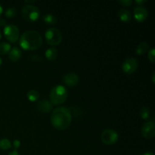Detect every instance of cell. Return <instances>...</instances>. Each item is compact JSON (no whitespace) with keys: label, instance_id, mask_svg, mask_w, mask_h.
Returning a JSON list of instances; mask_svg holds the SVG:
<instances>
[{"label":"cell","instance_id":"f546056e","mask_svg":"<svg viewBox=\"0 0 155 155\" xmlns=\"http://www.w3.org/2000/svg\"><path fill=\"white\" fill-rule=\"evenodd\" d=\"M3 12V8H2V5L1 4H0V16H1V15L2 14Z\"/></svg>","mask_w":155,"mask_h":155},{"label":"cell","instance_id":"ffe728a7","mask_svg":"<svg viewBox=\"0 0 155 155\" xmlns=\"http://www.w3.org/2000/svg\"><path fill=\"white\" fill-rule=\"evenodd\" d=\"M11 147H12V143L9 139H6V138L0 139V148L1 149L8 150L11 148Z\"/></svg>","mask_w":155,"mask_h":155},{"label":"cell","instance_id":"9c48e42d","mask_svg":"<svg viewBox=\"0 0 155 155\" xmlns=\"http://www.w3.org/2000/svg\"><path fill=\"white\" fill-rule=\"evenodd\" d=\"M142 135L145 139H151L155 135V124L153 121L145 123L142 127Z\"/></svg>","mask_w":155,"mask_h":155},{"label":"cell","instance_id":"e0dca14e","mask_svg":"<svg viewBox=\"0 0 155 155\" xmlns=\"http://www.w3.org/2000/svg\"><path fill=\"white\" fill-rule=\"evenodd\" d=\"M149 48V45L146 42H142L139 44L136 49V53L139 55L142 54H145Z\"/></svg>","mask_w":155,"mask_h":155},{"label":"cell","instance_id":"83f0119b","mask_svg":"<svg viewBox=\"0 0 155 155\" xmlns=\"http://www.w3.org/2000/svg\"><path fill=\"white\" fill-rule=\"evenodd\" d=\"M0 25L2 26V27H5L7 25V21H6V20H5L4 18H0Z\"/></svg>","mask_w":155,"mask_h":155},{"label":"cell","instance_id":"4316f807","mask_svg":"<svg viewBox=\"0 0 155 155\" xmlns=\"http://www.w3.org/2000/svg\"><path fill=\"white\" fill-rule=\"evenodd\" d=\"M20 145H21V142H20L19 140L16 139V140L14 141V147L15 148V149H17V148H19Z\"/></svg>","mask_w":155,"mask_h":155},{"label":"cell","instance_id":"1f68e13d","mask_svg":"<svg viewBox=\"0 0 155 155\" xmlns=\"http://www.w3.org/2000/svg\"><path fill=\"white\" fill-rule=\"evenodd\" d=\"M26 2H27V4H30V3L36 2V1H35V0H33V1H28V0H27V1H26Z\"/></svg>","mask_w":155,"mask_h":155},{"label":"cell","instance_id":"44dd1931","mask_svg":"<svg viewBox=\"0 0 155 155\" xmlns=\"http://www.w3.org/2000/svg\"><path fill=\"white\" fill-rule=\"evenodd\" d=\"M150 114L151 112L148 107H142L140 110V115L141 117L144 120H148L150 117Z\"/></svg>","mask_w":155,"mask_h":155},{"label":"cell","instance_id":"7a4b0ae2","mask_svg":"<svg viewBox=\"0 0 155 155\" xmlns=\"http://www.w3.org/2000/svg\"><path fill=\"white\" fill-rule=\"evenodd\" d=\"M20 45L24 50H36L42 45V38L36 30H27L20 38Z\"/></svg>","mask_w":155,"mask_h":155},{"label":"cell","instance_id":"6da1fadb","mask_svg":"<svg viewBox=\"0 0 155 155\" xmlns=\"http://www.w3.org/2000/svg\"><path fill=\"white\" fill-rule=\"evenodd\" d=\"M50 120L54 128L59 130H64L71 125L72 115L68 107H58L53 110Z\"/></svg>","mask_w":155,"mask_h":155},{"label":"cell","instance_id":"f1b7e54d","mask_svg":"<svg viewBox=\"0 0 155 155\" xmlns=\"http://www.w3.org/2000/svg\"><path fill=\"white\" fill-rule=\"evenodd\" d=\"M8 155H20V154H19V153L18 152V151H17V150H14V151L9 152Z\"/></svg>","mask_w":155,"mask_h":155},{"label":"cell","instance_id":"ba28073f","mask_svg":"<svg viewBox=\"0 0 155 155\" xmlns=\"http://www.w3.org/2000/svg\"><path fill=\"white\" fill-rule=\"evenodd\" d=\"M138 66H139V62L137 59L131 57L124 60L122 64V69L126 74H133L138 69Z\"/></svg>","mask_w":155,"mask_h":155},{"label":"cell","instance_id":"603a6c76","mask_svg":"<svg viewBox=\"0 0 155 155\" xmlns=\"http://www.w3.org/2000/svg\"><path fill=\"white\" fill-rule=\"evenodd\" d=\"M148 59H149V60L151 61L152 63H154V60H155V49H154V48H151V49L149 50V51H148Z\"/></svg>","mask_w":155,"mask_h":155},{"label":"cell","instance_id":"836d02e7","mask_svg":"<svg viewBox=\"0 0 155 155\" xmlns=\"http://www.w3.org/2000/svg\"><path fill=\"white\" fill-rule=\"evenodd\" d=\"M2 58H0V66L2 65Z\"/></svg>","mask_w":155,"mask_h":155},{"label":"cell","instance_id":"8fae6325","mask_svg":"<svg viewBox=\"0 0 155 155\" xmlns=\"http://www.w3.org/2000/svg\"><path fill=\"white\" fill-rule=\"evenodd\" d=\"M63 82L68 86H75L78 84L79 83V77L77 74L74 72H71L67 74L64 77Z\"/></svg>","mask_w":155,"mask_h":155},{"label":"cell","instance_id":"7c38bea8","mask_svg":"<svg viewBox=\"0 0 155 155\" xmlns=\"http://www.w3.org/2000/svg\"><path fill=\"white\" fill-rule=\"evenodd\" d=\"M37 109L42 113H48L52 109V104L47 99H42L37 103Z\"/></svg>","mask_w":155,"mask_h":155},{"label":"cell","instance_id":"9a60e30c","mask_svg":"<svg viewBox=\"0 0 155 155\" xmlns=\"http://www.w3.org/2000/svg\"><path fill=\"white\" fill-rule=\"evenodd\" d=\"M45 57L48 59V61H53L55 60L58 58V51L56 48L54 47H51V48H48V49L45 51Z\"/></svg>","mask_w":155,"mask_h":155},{"label":"cell","instance_id":"30bf717a","mask_svg":"<svg viewBox=\"0 0 155 155\" xmlns=\"http://www.w3.org/2000/svg\"><path fill=\"white\" fill-rule=\"evenodd\" d=\"M133 15H134L135 19L139 22L145 21L148 16V11L143 6H136L134 8Z\"/></svg>","mask_w":155,"mask_h":155},{"label":"cell","instance_id":"4fadbf2b","mask_svg":"<svg viewBox=\"0 0 155 155\" xmlns=\"http://www.w3.org/2000/svg\"><path fill=\"white\" fill-rule=\"evenodd\" d=\"M21 57V51L18 47H13L8 52V58L12 61H18Z\"/></svg>","mask_w":155,"mask_h":155},{"label":"cell","instance_id":"ac0fdd59","mask_svg":"<svg viewBox=\"0 0 155 155\" xmlns=\"http://www.w3.org/2000/svg\"><path fill=\"white\" fill-rule=\"evenodd\" d=\"M12 46L7 42H0V54H5L10 51Z\"/></svg>","mask_w":155,"mask_h":155},{"label":"cell","instance_id":"5bb4252c","mask_svg":"<svg viewBox=\"0 0 155 155\" xmlns=\"http://www.w3.org/2000/svg\"><path fill=\"white\" fill-rule=\"evenodd\" d=\"M118 17L124 22H129L132 19L131 12L125 8H122L118 12Z\"/></svg>","mask_w":155,"mask_h":155},{"label":"cell","instance_id":"8992f818","mask_svg":"<svg viewBox=\"0 0 155 155\" xmlns=\"http://www.w3.org/2000/svg\"><path fill=\"white\" fill-rule=\"evenodd\" d=\"M4 34L8 40L12 42H15L19 38V29L15 24H7L4 27Z\"/></svg>","mask_w":155,"mask_h":155},{"label":"cell","instance_id":"4dcf8cb0","mask_svg":"<svg viewBox=\"0 0 155 155\" xmlns=\"http://www.w3.org/2000/svg\"><path fill=\"white\" fill-rule=\"evenodd\" d=\"M142 155H154V153L149 152V151H148V152L145 153V154H142Z\"/></svg>","mask_w":155,"mask_h":155},{"label":"cell","instance_id":"d6986e66","mask_svg":"<svg viewBox=\"0 0 155 155\" xmlns=\"http://www.w3.org/2000/svg\"><path fill=\"white\" fill-rule=\"evenodd\" d=\"M27 98L30 100V101H36L39 99V94L35 89H31V90L29 91L27 94Z\"/></svg>","mask_w":155,"mask_h":155},{"label":"cell","instance_id":"52a82bcc","mask_svg":"<svg viewBox=\"0 0 155 155\" xmlns=\"http://www.w3.org/2000/svg\"><path fill=\"white\" fill-rule=\"evenodd\" d=\"M118 138H119L118 133L115 130H111V129L104 130L101 135V141L104 144L108 145L116 143L118 140Z\"/></svg>","mask_w":155,"mask_h":155},{"label":"cell","instance_id":"277c9868","mask_svg":"<svg viewBox=\"0 0 155 155\" xmlns=\"http://www.w3.org/2000/svg\"><path fill=\"white\" fill-rule=\"evenodd\" d=\"M21 15L26 21L33 22L39 18L40 12L36 5L31 4H26L22 7Z\"/></svg>","mask_w":155,"mask_h":155},{"label":"cell","instance_id":"484cf974","mask_svg":"<svg viewBox=\"0 0 155 155\" xmlns=\"http://www.w3.org/2000/svg\"><path fill=\"white\" fill-rule=\"evenodd\" d=\"M146 2L147 0H135V2L138 6H142Z\"/></svg>","mask_w":155,"mask_h":155},{"label":"cell","instance_id":"cb8c5ba5","mask_svg":"<svg viewBox=\"0 0 155 155\" xmlns=\"http://www.w3.org/2000/svg\"><path fill=\"white\" fill-rule=\"evenodd\" d=\"M119 3L121 5L128 7V6L131 5L133 4V1H132V0H120Z\"/></svg>","mask_w":155,"mask_h":155},{"label":"cell","instance_id":"d4e9b609","mask_svg":"<svg viewBox=\"0 0 155 155\" xmlns=\"http://www.w3.org/2000/svg\"><path fill=\"white\" fill-rule=\"evenodd\" d=\"M30 59L32 61H42V57H39L37 54H33V55L30 56Z\"/></svg>","mask_w":155,"mask_h":155},{"label":"cell","instance_id":"2e32d148","mask_svg":"<svg viewBox=\"0 0 155 155\" xmlns=\"http://www.w3.org/2000/svg\"><path fill=\"white\" fill-rule=\"evenodd\" d=\"M42 20H43L45 24H49V25L55 24L58 21L57 18L54 15H51V14H46V15H45L42 17Z\"/></svg>","mask_w":155,"mask_h":155},{"label":"cell","instance_id":"3957f363","mask_svg":"<svg viewBox=\"0 0 155 155\" xmlns=\"http://www.w3.org/2000/svg\"><path fill=\"white\" fill-rule=\"evenodd\" d=\"M68 92L66 87L61 85H57L51 89L49 94L50 101L52 104H61L67 100Z\"/></svg>","mask_w":155,"mask_h":155},{"label":"cell","instance_id":"d6a6232c","mask_svg":"<svg viewBox=\"0 0 155 155\" xmlns=\"http://www.w3.org/2000/svg\"><path fill=\"white\" fill-rule=\"evenodd\" d=\"M152 80H153V82H154V73H153V76H152Z\"/></svg>","mask_w":155,"mask_h":155},{"label":"cell","instance_id":"5b68a950","mask_svg":"<svg viewBox=\"0 0 155 155\" xmlns=\"http://www.w3.org/2000/svg\"><path fill=\"white\" fill-rule=\"evenodd\" d=\"M45 39L48 44L52 45H57L62 41V34L60 30L54 27L48 29L45 33Z\"/></svg>","mask_w":155,"mask_h":155},{"label":"cell","instance_id":"e575fe53","mask_svg":"<svg viewBox=\"0 0 155 155\" xmlns=\"http://www.w3.org/2000/svg\"><path fill=\"white\" fill-rule=\"evenodd\" d=\"M1 37H2V33L1 31H0V39H1Z\"/></svg>","mask_w":155,"mask_h":155},{"label":"cell","instance_id":"7402d4cb","mask_svg":"<svg viewBox=\"0 0 155 155\" xmlns=\"http://www.w3.org/2000/svg\"><path fill=\"white\" fill-rule=\"evenodd\" d=\"M17 15V10L14 7H9L5 11V15L7 18H12L14 17H15V15Z\"/></svg>","mask_w":155,"mask_h":155}]
</instances>
